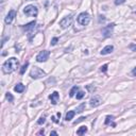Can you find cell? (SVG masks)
Listing matches in <instances>:
<instances>
[{"label": "cell", "mask_w": 136, "mask_h": 136, "mask_svg": "<svg viewBox=\"0 0 136 136\" xmlns=\"http://www.w3.org/2000/svg\"><path fill=\"white\" fill-rule=\"evenodd\" d=\"M86 132H87V126H81L78 131H77V134H78V135H83V134H85Z\"/></svg>", "instance_id": "cell-15"}, {"label": "cell", "mask_w": 136, "mask_h": 136, "mask_svg": "<svg viewBox=\"0 0 136 136\" xmlns=\"http://www.w3.org/2000/svg\"><path fill=\"white\" fill-rule=\"evenodd\" d=\"M46 76V72L44 71L43 69H40L39 67H33L30 71V77L32 79H40L43 77Z\"/></svg>", "instance_id": "cell-2"}, {"label": "cell", "mask_w": 136, "mask_h": 136, "mask_svg": "<svg viewBox=\"0 0 136 136\" xmlns=\"http://www.w3.org/2000/svg\"><path fill=\"white\" fill-rule=\"evenodd\" d=\"M45 122H46V119H45V117H40V118L38 119L37 123H38V124H44Z\"/></svg>", "instance_id": "cell-23"}, {"label": "cell", "mask_w": 136, "mask_h": 136, "mask_svg": "<svg viewBox=\"0 0 136 136\" xmlns=\"http://www.w3.org/2000/svg\"><path fill=\"white\" fill-rule=\"evenodd\" d=\"M14 90L16 92H22L24 90V85L21 84V83H19V84H17L16 86L14 87Z\"/></svg>", "instance_id": "cell-13"}, {"label": "cell", "mask_w": 136, "mask_h": 136, "mask_svg": "<svg viewBox=\"0 0 136 136\" xmlns=\"http://www.w3.org/2000/svg\"><path fill=\"white\" fill-rule=\"evenodd\" d=\"M113 50H114V47H113L112 45H108V46H105L101 50V54H102V55H106V54L112 53Z\"/></svg>", "instance_id": "cell-11"}, {"label": "cell", "mask_w": 136, "mask_h": 136, "mask_svg": "<svg viewBox=\"0 0 136 136\" xmlns=\"http://www.w3.org/2000/svg\"><path fill=\"white\" fill-rule=\"evenodd\" d=\"M72 20H73V18H72V15H68V16L64 17V18H63V19L60 21V26L62 27L63 29H67L68 27L71 26Z\"/></svg>", "instance_id": "cell-5"}, {"label": "cell", "mask_w": 136, "mask_h": 136, "mask_svg": "<svg viewBox=\"0 0 136 136\" xmlns=\"http://www.w3.org/2000/svg\"><path fill=\"white\" fill-rule=\"evenodd\" d=\"M84 108H85V103H82L80 106L77 107V113H82L84 111Z\"/></svg>", "instance_id": "cell-18"}, {"label": "cell", "mask_w": 136, "mask_h": 136, "mask_svg": "<svg viewBox=\"0 0 136 136\" xmlns=\"http://www.w3.org/2000/svg\"><path fill=\"white\" fill-rule=\"evenodd\" d=\"M74 115H76V112L74 111H69V112L66 114V117H65V119L67 120V121H69V120H71L72 118L74 117Z\"/></svg>", "instance_id": "cell-14"}, {"label": "cell", "mask_w": 136, "mask_h": 136, "mask_svg": "<svg viewBox=\"0 0 136 136\" xmlns=\"http://www.w3.org/2000/svg\"><path fill=\"white\" fill-rule=\"evenodd\" d=\"M44 130H42V131H39V132H38V134H44Z\"/></svg>", "instance_id": "cell-32"}, {"label": "cell", "mask_w": 136, "mask_h": 136, "mask_svg": "<svg viewBox=\"0 0 136 136\" xmlns=\"http://www.w3.org/2000/svg\"><path fill=\"white\" fill-rule=\"evenodd\" d=\"M50 135H58V133H56L55 131H52V132L50 133Z\"/></svg>", "instance_id": "cell-31"}, {"label": "cell", "mask_w": 136, "mask_h": 136, "mask_svg": "<svg viewBox=\"0 0 136 136\" xmlns=\"http://www.w3.org/2000/svg\"><path fill=\"white\" fill-rule=\"evenodd\" d=\"M84 119H85V117H80V118H79L78 120H76V121H74V124H77V123H79V122L83 121Z\"/></svg>", "instance_id": "cell-27"}, {"label": "cell", "mask_w": 136, "mask_h": 136, "mask_svg": "<svg viewBox=\"0 0 136 136\" xmlns=\"http://www.w3.org/2000/svg\"><path fill=\"white\" fill-rule=\"evenodd\" d=\"M84 96H85V92H78V94H77V99H79V100H80V99H82Z\"/></svg>", "instance_id": "cell-20"}, {"label": "cell", "mask_w": 136, "mask_h": 136, "mask_svg": "<svg viewBox=\"0 0 136 136\" xmlns=\"http://www.w3.org/2000/svg\"><path fill=\"white\" fill-rule=\"evenodd\" d=\"M114 27H115V24H108V26L104 27V28L102 29V35H103L104 37H110L113 34V29H114Z\"/></svg>", "instance_id": "cell-7"}, {"label": "cell", "mask_w": 136, "mask_h": 136, "mask_svg": "<svg viewBox=\"0 0 136 136\" xmlns=\"http://www.w3.org/2000/svg\"><path fill=\"white\" fill-rule=\"evenodd\" d=\"M99 20H100V22L101 21H104V20H105V18H104V16H100V19H99Z\"/></svg>", "instance_id": "cell-30"}, {"label": "cell", "mask_w": 136, "mask_h": 136, "mask_svg": "<svg viewBox=\"0 0 136 136\" xmlns=\"http://www.w3.org/2000/svg\"><path fill=\"white\" fill-rule=\"evenodd\" d=\"M113 119H114V117H113V116H106V118H105V121H104V123H105V124H110V122L112 121Z\"/></svg>", "instance_id": "cell-21"}, {"label": "cell", "mask_w": 136, "mask_h": 136, "mask_svg": "<svg viewBox=\"0 0 136 136\" xmlns=\"http://www.w3.org/2000/svg\"><path fill=\"white\" fill-rule=\"evenodd\" d=\"M101 98L99 96H95L94 98H92L90 99V101H89V104H90V106H92V107H96V106H99L101 104Z\"/></svg>", "instance_id": "cell-9"}, {"label": "cell", "mask_w": 136, "mask_h": 136, "mask_svg": "<svg viewBox=\"0 0 136 136\" xmlns=\"http://www.w3.org/2000/svg\"><path fill=\"white\" fill-rule=\"evenodd\" d=\"M58 37H53L52 38V40H51V46H55L56 44H58Z\"/></svg>", "instance_id": "cell-22"}, {"label": "cell", "mask_w": 136, "mask_h": 136, "mask_svg": "<svg viewBox=\"0 0 136 136\" xmlns=\"http://www.w3.org/2000/svg\"><path fill=\"white\" fill-rule=\"evenodd\" d=\"M51 119L53 120V122H55V123H58V119H55V117H54V116H52V117H51Z\"/></svg>", "instance_id": "cell-28"}, {"label": "cell", "mask_w": 136, "mask_h": 136, "mask_svg": "<svg viewBox=\"0 0 136 136\" xmlns=\"http://www.w3.org/2000/svg\"><path fill=\"white\" fill-rule=\"evenodd\" d=\"M49 55H50V52H49L48 50H43L37 54V56H36V61L39 62V63L46 62V61L49 58Z\"/></svg>", "instance_id": "cell-6"}, {"label": "cell", "mask_w": 136, "mask_h": 136, "mask_svg": "<svg viewBox=\"0 0 136 136\" xmlns=\"http://www.w3.org/2000/svg\"><path fill=\"white\" fill-rule=\"evenodd\" d=\"M29 66V62H26V64L24 65V66L21 67V69H20V74H24V71H26V69H27V67Z\"/></svg>", "instance_id": "cell-19"}, {"label": "cell", "mask_w": 136, "mask_h": 136, "mask_svg": "<svg viewBox=\"0 0 136 136\" xmlns=\"http://www.w3.org/2000/svg\"><path fill=\"white\" fill-rule=\"evenodd\" d=\"M100 70L102 72H106V70H107V65H103V66H101V68H100Z\"/></svg>", "instance_id": "cell-26"}, {"label": "cell", "mask_w": 136, "mask_h": 136, "mask_svg": "<svg viewBox=\"0 0 136 136\" xmlns=\"http://www.w3.org/2000/svg\"><path fill=\"white\" fill-rule=\"evenodd\" d=\"M49 98H50V100H51V103L55 105V104L58 103V101L60 95H58V92H52V94L50 95V97H49Z\"/></svg>", "instance_id": "cell-10"}, {"label": "cell", "mask_w": 136, "mask_h": 136, "mask_svg": "<svg viewBox=\"0 0 136 136\" xmlns=\"http://www.w3.org/2000/svg\"><path fill=\"white\" fill-rule=\"evenodd\" d=\"M24 13L27 15V16H30V17H36L38 14V10L35 5L33 4H29L27 5L26 8L24 9Z\"/></svg>", "instance_id": "cell-3"}, {"label": "cell", "mask_w": 136, "mask_h": 136, "mask_svg": "<svg viewBox=\"0 0 136 136\" xmlns=\"http://www.w3.org/2000/svg\"><path fill=\"white\" fill-rule=\"evenodd\" d=\"M89 21H90V16L88 13L83 12L78 16V22L81 26H87L89 24Z\"/></svg>", "instance_id": "cell-4"}, {"label": "cell", "mask_w": 136, "mask_h": 136, "mask_svg": "<svg viewBox=\"0 0 136 136\" xmlns=\"http://www.w3.org/2000/svg\"><path fill=\"white\" fill-rule=\"evenodd\" d=\"M129 48H130L132 51H136V45L135 44H130L129 45Z\"/></svg>", "instance_id": "cell-25"}, {"label": "cell", "mask_w": 136, "mask_h": 136, "mask_svg": "<svg viewBox=\"0 0 136 136\" xmlns=\"http://www.w3.org/2000/svg\"><path fill=\"white\" fill-rule=\"evenodd\" d=\"M132 74H133L134 77H136V67H134V69L132 70Z\"/></svg>", "instance_id": "cell-29"}, {"label": "cell", "mask_w": 136, "mask_h": 136, "mask_svg": "<svg viewBox=\"0 0 136 136\" xmlns=\"http://www.w3.org/2000/svg\"><path fill=\"white\" fill-rule=\"evenodd\" d=\"M5 98L9 100V102H13V100H14V97H13L12 94H11V92H9L5 94Z\"/></svg>", "instance_id": "cell-17"}, {"label": "cell", "mask_w": 136, "mask_h": 136, "mask_svg": "<svg viewBox=\"0 0 136 136\" xmlns=\"http://www.w3.org/2000/svg\"><path fill=\"white\" fill-rule=\"evenodd\" d=\"M135 13H136V11H135Z\"/></svg>", "instance_id": "cell-33"}, {"label": "cell", "mask_w": 136, "mask_h": 136, "mask_svg": "<svg viewBox=\"0 0 136 136\" xmlns=\"http://www.w3.org/2000/svg\"><path fill=\"white\" fill-rule=\"evenodd\" d=\"M35 24H36V21L34 20V21H31L30 24H28L26 27H24V29L26 31H30V30H32V29H34Z\"/></svg>", "instance_id": "cell-12"}, {"label": "cell", "mask_w": 136, "mask_h": 136, "mask_svg": "<svg viewBox=\"0 0 136 136\" xmlns=\"http://www.w3.org/2000/svg\"><path fill=\"white\" fill-rule=\"evenodd\" d=\"M78 92H79V87H78V86H73V87L71 88V90H70V92H69V96L73 97Z\"/></svg>", "instance_id": "cell-16"}, {"label": "cell", "mask_w": 136, "mask_h": 136, "mask_svg": "<svg viewBox=\"0 0 136 136\" xmlns=\"http://www.w3.org/2000/svg\"><path fill=\"white\" fill-rule=\"evenodd\" d=\"M17 67H18L17 58H11L3 63V65H2V71H3V73L8 74V73H11V72L15 71Z\"/></svg>", "instance_id": "cell-1"}, {"label": "cell", "mask_w": 136, "mask_h": 136, "mask_svg": "<svg viewBox=\"0 0 136 136\" xmlns=\"http://www.w3.org/2000/svg\"><path fill=\"white\" fill-rule=\"evenodd\" d=\"M115 4L116 5H119V4H122V3H124L126 2V0H115Z\"/></svg>", "instance_id": "cell-24"}, {"label": "cell", "mask_w": 136, "mask_h": 136, "mask_svg": "<svg viewBox=\"0 0 136 136\" xmlns=\"http://www.w3.org/2000/svg\"><path fill=\"white\" fill-rule=\"evenodd\" d=\"M15 16H16V12H15L14 10H11L10 12L8 13L6 17H5V24H10L11 22L13 21V19L15 18Z\"/></svg>", "instance_id": "cell-8"}]
</instances>
